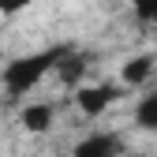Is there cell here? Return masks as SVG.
<instances>
[{"instance_id":"6da1fadb","label":"cell","mask_w":157,"mask_h":157,"mask_svg":"<svg viewBox=\"0 0 157 157\" xmlns=\"http://www.w3.org/2000/svg\"><path fill=\"white\" fill-rule=\"evenodd\" d=\"M71 52V45H52V49H41V52H30V56H15V60L4 67V90L8 97H23L30 94L41 78H49V71H56V64Z\"/></svg>"},{"instance_id":"52a82bcc","label":"cell","mask_w":157,"mask_h":157,"mask_svg":"<svg viewBox=\"0 0 157 157\" xmlns=\"http://www.w3.org/2000/svg\"><path fill=\"white\" fill-rule=\"evenodd\" d=\"M135 124L142 131H157V94H146L135 109Z\"/></svg>"},{"instance_id":"ba28073f","label":"cell","mask_w":157,"mask_h":157,"mask_svg":"<svg viewBox=\"0 0 157 157\" xmlns=\"http://www.w3.org/2000/svg\"><path fill=\"white\" fill-rule=\"evenodd\" d=\"M30 4H37V0H0V15H19V11H26Z\"/></svg>"},{"instance_id":"277c9868","label":"cell","mask_w":157,"mask_h":157,"mask_svg":"<svg viewBox=\"0 0 157 157\" xmlns=\"http://www.w3.org/2000/svg\"><path fill=\"white\" fill-rule=\"evenodd\" d=\"M23 127L26 131H34V135H45L52 124H56V105H49V101H34V105H26L23 109Z\"/></svg>"},{"instance_id":"8992f818","label":"cell","mask_w":157,"mask_h":157,"mask_svg":"<svg viewBox=\"0 0 157 157\" xmlns=\"http://www.w3.org/2000/svg\"><path fill=\"white\" fill-rule=\"evenodd\" d=\"M150 75H153V56H135V60L124 64V82H127V86L146 82Z\"/></svg>"},{"instance_id":"9c48e42d","label":"cell","mask_w":157,"mask_h":157,"mask_svg":"<svg viewBox=\"0 0 157 157\" xmlns=\"http://www.w3.org/2000/svg\"><path fill=\"white\" fill-rule=\"evenodd\" d=\"M135 11H139L142 19H150V23H157V0H131Z\"/></svg>"},{"instance_id":"7a4b0ae2","label":"cell","mask_w":157,"mask_h":157,"mask_svg":"<svg viewBox=\"0 0 157 157\" xmlns=\"http://www.w3.org/2000/svg\"><path fill=\"white\" fill-rule=\"evenodd\" d=\"M116 101H120V86H112V82H90V86H78V94H75V105L86 116H101Z\"/></svg>"},{"instance_id":"3957f363","label":"cell","mask_w":157,"mask_h":157,"mask_svg":"<svg viewBox=\"0 0 157 157\" xmlns=\"http://www.w3.org/2000/svg\"><path fill=\"white\" fill-rule=\"evenodd\" d=\"M120 153H124V139L116 131H94L75 146V157H120Z\"/></svg>"},{"instance_id":"5b68a950","label":"cell","mask_w":157,"mask_h":157,"mask_svg":"<svg viewBox=\"0 0 157 157\" xmlns=\"http://www.w3.org/2000/svg\"><path fill=\"white\" fill-rule=\"evenodd\" d=\"M86 67H90V56H86V52H78V49H71L64 60L56 64L52 75H60V82H67V86H78V78L86 75Z\"/></svg>"}]
</instances>
